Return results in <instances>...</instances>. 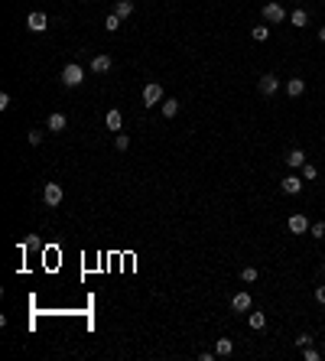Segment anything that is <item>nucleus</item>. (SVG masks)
Here are the masks:
<instances>
[{
  "label": "nucleus",
  "instance_id": "b1692460",
  "mask_svg": "<svg viewBox=\"0 0 325 361\" xmlns=\"http://www.w3.org/2000/svg\"><path fill=\"white\" fill-rule=\"evenodd\" d=\"M312 342H315V338L309 335V332H302V335H296V348H299V351L306 348V345H312Z\"/></svg>",
  "mask_w": 325,
  "mask_h": 361
},
{
  "label": "nucleus",
  "instance_id": "bb28decb",
  "mask_svg": "<svg viewBox=\"0 0 325 361\" xmlns=\"http://www.w3.org/2000/svg\"><path fill=\"white\" fill-rule=\"evenodd\" d=\"M302 358H306V361H319L322 355H319V351L312 348V345H306V348H302Z\"/></svg>",
  "mask_w": 325,
  "mask_h": 361
},
{
  "label": "nucleus",
  "instance_id": "39448f33",
  "mask_svg": "<svg viewBox=\"0 0 325 361\" xmlns=\"http://www.w3.org/2000/svg\"><path fill=\"white\" fill-rule=\"evenodd\" d=\"M166 98H163V85H156V81H150L147 88H143V104L147 108H153V104H163Z\"/></svg>",
  "mask_w": 325,
  "mask_h": 361
},
{
  "label": "nucleus",
  "instance_id": "7c9ffc66",
  "mask_svg": "<svg viewBox=\"0 0 325 361\" xmlns=\"http://www.w3.org/2000/svg\"><path fill=\"white\" fill-rule=\"evenodd\" d=\"M319 39H322V43H325V26H322V30H319Z\"/></svg>",
  "mask_w": 325,
  "mask_h": 361
},
{
  "label": "nucleus",
  "instance_id": "4468645a",
  "mask_svg": "<svg viewBox=\"0 0 325 361\" xmlns=\"http://www.w3.org/2000/svg\"><path fill=\"white\" fill-rule=\"evenodd\" d=\"M302 92H306V81H302V78H289L286 81V95H289V98H299Z\"/></svg>",
  "mask_w": 325,
  "mask_h": 361
},
{
  "label": "nucleus",
  "instance_id": "9d476101",
  "mask_svg": "<svg viewBox=\"0 0 325 361\" xmlns=\"http://www.w3.org/2000/svg\"><path fill=\"white\" fill-rule=\"evenodd\" d=\"M251 293H234V300H231V309L234 312H251Z\"/></svg>",
  "mask_w": 325,
  "mask_h": 361
},
{
  "label": "nucleus",
  "instance_id": "393cba45",
  "mask_svg": "<svg viewBox=\"0 0 325 361\" xmlns=\"http://www.w3.org/2000/svg\"><path fill=\"white\" fill-rule=\"evenodd\" d=\"M241 280H244V283H254V280H257V267H244V270H241Z\"/></svg>",
  "mask_w": 325,
  "mask_h": 361
},
{
  "label": "nucleus",
  "instance_id": "f03ea898",
  "mask_svg": "<svg viewBox=\"0 0 325 361\" xmlns=\"http://www.w3.org/2000/svg\"><path fill=\"white\" fill-rule=\"evenodd\" d=\"M62 199H65V192H62V186L59 183H46L43 186V202L55 208V205H62Z\"/></svg>",
  "mask_w": 325,
  "mask_h": 361
},
{
  "label": "nucleus",
  "instance_id": "423d86ee",
  "mask_svg": "<svg viewBox=\"0 0 325 361\" xmlns=\"http://www.w3.org/2000/svg\"><path fill=\"white\" fill-rule=\"evenodd\" d=\"M302 183H306L302 176H283V179H280V189L286 192V196H299V192H302Z\"/></svg>",
  "mask_w": 325,
  "mask_h": 361
},
{
  "label": "nucleus",
  "instance_id": "ddd939ff",
  "mask_svg": "<svg viewBox=\"0 0 325 361\" xmlns=\"http://www.w3.org/2000/svg\"><path fill=\"white\" fill-rule=\"evenodd\" d=\"M111 13H117L121 20H127L130 13H134V0H117V4H114V10H111Z\"/></svg>",
  "mask_w": 325,
  "mask_h": 361
},
{
  "label": "nucleus",
  "instance_id": "a211bd4d",
  "mask_svg": "<svg viewBox=\"0 0 325 361\" xmlns=\"http://www.w3.org/2000/svg\"><path fill=\"white\" fill-rule=\"evenodd\" d=\"M121 23H124V20L117 17V13H107V17H104V30L107 33H117V30H121Z\"/></svg>",
  "mask_w": 325,
  "mask_h": 361
},
{
  "label": "nucleus",
  "instance_id": "4be33fe9",
  "mask_svg": "<svg viewBox=\"0 0 325 361\" xmlns=\"http://www.w3.org/2000/svg\"><path fill=\"white\" fill-rule=\"evenodd\" d=\"M299 172H302V179H306V183H312V179H315V176H319V169H315V166H312V163H306V166H302V169H299Z\"/></svg>",
  "mask_w": 325,
  "mask_h": 361
},
{
  "label": "nucleus",
  "instance_id": "20e7f679",
  "mask_svg": "<svg viewBox=\"0 0 325 361\" xmlns=\"http://www.w3.org/2000/svg\"><path fill=\"white\" fill-rule=\"evenodd\" d=\"M26 30L30 33H46L49 30V17H46L43 10H33L30 17H26Z\"/></svg>",
  "mask_w": 325,
  "mask_h": 361
},
{
  "label": "nucleus",
  "instance_id": "a878e982",
  "mask_svg": "<svg viewBox=\"0 0 325 361\" xmlns=\"http://www.w3.org/2000/svg\"><path fill=\"white\" fill-rule=\"evenodd\" d=\"M114 147H117V150H121V153H124V150H130V137H127V134H117V140H114Z\"/></svg>",
  "mask_w": 325,
  "mask_h": 361
},
{
  "label": "nucleus",
  "instance_id": "6e6552de",
  "mask_svg": "<svg viewBox=\"0 0 325 361\" xmlns=\"http://www.w3.org/2000/svg\"><path fill=\"white\" fill-rule=\"evenodd\" d=\"M286 225H289V231H293V234H306L309 228H312V225L306 221V215H299V212H296V215H289V221H286Z\"/></svg>",
  "mask_w": 325,
  "mask_h": 361
},
{
  "label": "nucleus",
  "instance_id": "6ab92c4d",
  "mask_svg": "<svg viewBox=\"0 0 325 361\" xmlns=\"http://www.w3.org/2000/svg\"><path fill=\"white\" fill-rule=\"evenodd\" d=\"M289 23H293V26H306L309 23V13L306 10H293V13H289Z\"/></svg>",
  "mask_w": 325,
  "mask_h": 361
},
{
  "label": "nucleus",
  "instance_id": "dca6fc26",
  "mask_svg": "<svg viewBox=\"0 0 325 361\" xmlns=\"http://www.w3.org/2000/svg\"><path fill=\"white\" fill-rule=\"evenodd\" d=\"M104 124H107V130H121V127H124V117H121V111H107Z\"/></svg>",
  "mask_w": 325,
  "mask_h": 361
},
{
  "label": "nucleus",
  "instance_id": "aec40b11",
  "mask_svg": "<svg viewBox=\"0 0 325 361\" xmlns=\"http://www.w3.org/2000/svg\"><path fill=\"white\" fill-rule=\"evenodd\" d=\"M231 351H234L231 338H218V342H215V355H231Z\"/></svg>",
  "mask_w": 325,
  "mask_h": 361
},
{
  "label": "nucleus",
  "instance_id": "2f4dec72",
  "mask_svg": "<svg viewBox=\"0 0 325 361\" xmlns=\"http://www.w3.org/2000/svg\"><path fill=\"white\" fill-rule=\"evenodd\" d=\"M322 277H325V263H322Z\"/></svg>",
  "mask_w": 325,
  "mask_h": 361
},
{
  "label": "nucleus",
  "instance_id": "0eeeda50",
  "mask_svg": "<svg viewBox=\"0 0 325 361\" xmlns=\"http://www.w3.org/2000/svg\"><path fill=\"white\" fill-rule=\"evenodd\" d=\"M276 88H280V78H276V75H260V81H257V92L264 95V98L276 95Z\"/></svg>",
  "mask_w": 325,
  "mask_h": 361
},
{
  "label": "nucleus",
  "instance_id": "f8f14e48",
  "mask_svg": "<svg viewBox=\"0 0 325 361\" xmlns=\"http://www.w3.org/2000/svg\"><path fill=\"white\" fill-rule=\"evenodd\" d=\"M46 127H49V134H62V130L68 127V117L65 114H49V124H46Z\"/></svg>",
  "mask_w": 325,
  "mask_h": 361
},
{
  "label": "nucleus",
  "instance_id": "c756f323",
  "mask_svg": "<svg viewBox=\"0 0 325 361\" xmlns=\"http://www.w3.org/2000/svg\"><path fill=\"white\" fill-rule=\"evenodd\" d=\"M315 300H319L322 306H325V287H319V290H315Z\"/></svg>",
  "mask_w": 325,
  "mask_h": 361
},
{
  "label": "nucleus",
  "instance_id": "1a4fd4ad",
  "mask_svg": "<svg viewBox=\"0 0 325 361\" xmlns=\"http://www.w3.org/2000/svg\"><path fill=\"white\" fill-rule=\"evenodd\" d=\"M111 65H114V62H111V55H104V52H98V55L91 59V72H94V75L111 72Z\"/></svg>",
  "mask_w": 325,
  "mask_h": 361
},
{
  "label": "nucleus",
  "instance_id": "cd10ccee",
  "mask_svg": "<svg viewBox=\"0 0 325 361\" xmlns=\"http://www.w3.org/2000/svg\"><path fill=\"white\" fill-rule=\"evenodd\" d=\"M30 143L39 147V143H43V130H30Z\"/></svg>",
  "mask_w": 325,
  "mask_h": 361
},
{
  "label": "nucleus",
  "instance_id": "7ed1b4c3",
  "mask_svg": "<svg viewBox=\"0 0 325 361\" xmlns=\"http://www.w3.org/2000/svg\"><path fill=\"white\" fill-rule=\"evenodd\" d=\"M260 13H264V20H267V23H273V26H280L283 20H286V10H283V7L276 4V0L264 4V10H260Z\"/></svg>",
  "mask_w": 325,
  "mask_h": 361
},
{
  "label": "nucleus",
  "instance_id": "c85d7f7f",
  "mask_svg": "<svg viewBox=\"0 0 325 361\" xmlns=\"http://www.w3.org/2000/svg\"><path fill=\"white\" fill-rule=\"evenodd\" d=\"M7 108H10V95L4 92V95H0V111H7Z\"/></svg>",
  "mask_w": 325,
  "mask_h": 361
},
{
  "label": "nucleus",
  "instance_id": "2eb2a0df",
  "mask_svg": "<svg viewBox=\"0 0 325 361\" xmlns=\"http://www.w3.org/2000/svg\"><path fill=\"white\" fill-rule=\"evenodd\" d=\"M247 325H251L254 332H260V329H264V325H267V316H264V312H257V309H254L251 316H247Z\"/></svg>",
  "mask_w": 325,
  "mask_h": 361
},
{
  "label": "nucleus",
  "instance_id": "5701e85b",
  "mask_svg": "<svg viewBox=\"0 0 325 361\" xmlns=\"http://www.w3.org/2000/svg\"><path fill=\"white\" fill-rule=\"evenodd\" d=\"M309 234H312L315 241H322V238H325V221H315V225L309 228Z\"/></svg>",
  "mask_w": 325,
  "mask_h": 361
},
{
  "label": "nucleus",
  "instance_id": "412c9836",
  "mask_svg": "<svg viewBox=\"0 0 325 361\" xmlns=\"http://www.w3.org/2000/svg\"><path fill=\"white\" fill-rule=\"evenodd\" d=\"M251 36H254V43H267L270 30H267V26H254V30H251Z\"/></svg>",
  "mask_w": 325,
  "mask_h": 361
},
{
  "label": "nucleus",
  "instance_id": "f3484780",
  "mask_svg": "<svg viewBox=\"0 0 325 361\" xmlns=\"http://www.w3.org/2000/svg\"><path fill=\"white\" fill-rule=\"evenodd\" d=\"M160 108H163V117H169V121L179 114V101H176V98H166V101L160 104Z\"/></svg>",
  "mask_w": 325,
  "mask_h": 361
},
{
  "label": "nucleus",
  "instance_id": "f257e3e1",
  "mask_svg": "<svg viewBox=\"0 0 325 361\" xmlns=\"http://www.w3.org/2000/svg\"><path fill=\"white\" fill-rule=\"evenodd\" d=\"M81 81H85V68H81L78 62H68V65L62 68V85L65 88H78Z\"/></svg>",
  "mask_w": 325,
  "mask_h": 361
},
{
  "label": "nucleus",
  "instance_id": "9b49d317",
  "mask_svg": "<svg viewBox=\"0 0 325 361\" xmlns=\"http://www.w3.org/2000/svg\"><path fill=\"white\" fill-rule=\"evenodd\" d=\"M286 166H289V169H302V166H306V153H302L299 147L289 150V153H286Z\"/></svg>",
  "mask_w": 325,
  "mask_h": 361
}]
</instances>
